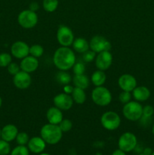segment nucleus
Wrapping results in <instances>:
<instances>
[{
  "mask_svg": "<svg viewBox=\"0 0 154 155\" xmlns=\"http://www.w3.org/2000/svg\"><path fill=\"white\" fill-rule=\"evenodd\" d=\"M75 62V54L69 47H59L53 54V63L59 71H69Z\"/></svg>",
  "mask_w": 154,
  "mask_h": 155,
  "instance_id": "nucleus-1",
  "label": "nucleus"
},
{
  "mask_svg": "<svg viewBox=\"0 0 154 155\" xmlns=\"http://www.w3.org/2000/svg\"><path fill=\"white\" fill-rule=\"evenodd\" d=\"M29 9L32 12H36L39 9V4L37 2H32L30 5H29Z\"/></svg>",
  "mask_w": 154,
  "mask_h": 155,
  "instance_id": "nucleus-37",
  "label": "nucleus"
},
{
  "mask_svg": "<svg viewBox=\"0 0 154 155\" xmlns=\"http://www.w3.org/2000/svg\"><path fill=\"white\" fill-rule=\"evenodd\" d=\"M57 41L60 46L69 47L72 45L74 39V34L72 30L66 25H60L57 30Z\"/></svg>",
  "mask_w": 154,
  "mask_h": 155,
  "instance_id": "nucleus-7",
  "label": "nucleus"
},
{
  "mask_svg": "<svg viewBox=\"0 0 154 155\" xmlns=\"http://www.w3.org/2000/svg\"><path fill=\"white\" fill-rule=\"evenodd\" d=\"M13 83L18 89H28L32 83V78L30 74L21 71L18 74H15L13 77Z\"/></svg>",
  "mask_w": 154,
  "mask_h": 155,
  "instance_id": "nucleus-13",
  "label": "nucleus"
},
{
  "mask_svg": "<svg viewBox=\"0 0 154 155\" xmlns=\"http://www.w3.org/2000/svg\"><path fill=\"white\" fill-rule=\"evenodd\" d=\"M53 103L55 107L61 110H68L73 105V100L70 95L62 92L56 95L53 98Z\"/></svg>",
  "mask_w": 154,
  "mask_h": 155,
  "instance_id": "nucleus-11",
  "label": "nucleus"
},
{
  "mask_svg": "<svg viewBox=\"0 0 154 155\" xmlns=\"http://www.w3.org/2000/svg\"><path fill=\"white\" fill-rule=\"evenodd\" d=\"M1 130H2V129L0 128V139H1Z\"/></svg>",
  "mask_w": 154,
  "mask_h": 155,
  "instance_id": "nucleus-44",
  "label": "nucleus"
},
{
  "mask_svg": "<svg viewBox=\"0 0 154 155\" xmlns=\"http://www.w3.org/2000/svg\"><path fill=\"white\" fill-rule=\"evenodd\" d=\"M118 85L122 91L131 92L137 86V80L133 75L125 74L121 75L118 80Z\"/></svg>",
  "mask_w": 154,
  "mask_h": 155,
  "instance_id": "nucleus-14",
  "label": "nucleus"
},
{
  "mask_svg": "<svg viewBox=\"0 0 154 155\" xmlns=\"http://www.w3.org/2000/svg\"><path fill=\"white\" fill-rule=\"evenodd\" d=\"M39 155H50V154H47V153H42V154H40Z\"/></svg>",
  "mask_w": 154,
  "mask_h": 155,
  "instance_id": "nucleus-43",
  "label": "nucleus"
},
{
  "mask_svg": "<svg viewBox=\"0 0 154 155\" xmlns=\"http://www.w3.org/2000/svg\"><path fill=\"white\" fill-rule=\"evenodd\" d=\"M137 155H144L143 154V153H140V154H137Z\"/></svg>",
  "mask_w": 154,
  "mask_h": 155,
  "instance_id": "nucleus-45",
  "label": "nucleus"
},
{
  "mask_svg": "<svg viewBox=\"0 0 154 155\" xmlns=\"http://www.w3.org/2000/svg\"><path fill=\"white\" fill-rule=\"evenodd\" d=\"M58 126L63 133H68L72 128V123L69 119H63Z\"/></svg>",
  "mask_w": 154,
  "mask_h": 155,
  "instance_id": "nucleus-31",
  "label": "nucleus"
},
{
  "mask_svg": "<svg viewBox=\"0 0 154 155\" xmlns=\"http://www.w3.org/2000/svg\"><path fill=\"white\" fill-rule=\"evenodd\" d=\"M137 145V139L135 135L130 132H126L121 135L118 141V146L119 149L126 152L134 150Z\"/></svg>",
  "mask_w": 154,
  "mask_h": 155,
  "instance_id": "nucleus-8",
  "label": "nucleus"
},
{
  "mask_svg": "<svg viewBox=\"0 0 154 155\" xmlns=\"http://www.w3.org/2000/svg\"><path fill=\"white\" fill-rule=\"evenodd\" d=\"M11 151V146L8 142L0 139V155H8Z\"/></svg>",
  "mask_w": 154,
  "mask_h": 155,
  "instance_id": "nucleus-33",
  "label": "nucleus"
},
{
  "mask_svg": "<svg viewBox=\"0 0 154 155\" xmlns=\"http://www.w3.org/2000/svg\"><path fill=\"white\" fill-rule=\"evenodd\" d=\"M101 124L105 130L113 131L120 127L121 118L116 112L108 110L101 115Z\"/></svg>",
  "mask_w": 154,
  "mask_h": 155,
  "instance_id": "nucleus-5",
  "label": "nucleus"
},
{
  "mask_svg": "<svg viewBox=\"0 0 154 155\" xmlns=\"http://www.w3.org/2000/svg\"><path fill=\"white\" fill-rule=\"evenodd\" d=\"M40 136L48 145H56L61 140L63 132L58 125L48 123L41 128Z\"/></svg>",
  "mask_w": 154,
  "mask_h": 155,
  "instance_id": "nucleus-2",
  "label": "nucleus"
},
{
  "mask_svg": "<svg viewBox=\"0 0 154 155\" xmlns=\"http://www.w3.org/2000/svg\"><path fill=\"white\" fill-rule=\"evenodd\" d=\"M39 62L38 58L30 55V54L21 59V61L20 63L21 71H25L29 74H31V73L36 71L39 68Z\"/></svg>",
  "mask_w": 154,
  "mask_h": 155,
  "instance_id": "nucleus-15",
  "label": "nucleus"
},
{
  "mask_svg": "<svg viewBox=\"0 0 154 155\" xmlns=\"http://www.w3.org/2000/svg\"><path fill=\"white\" fill-rule=\"evenodd\" d=\"M63 92L66 94H68V95H70L72 94V91H73L74 87L72 86H71L70 84H67V85H65L63 86Z\"/></svg>",
  "mask_w": 154,
  "mask_h": 155,
  "instance_id": "nucleus-38",
  "label": "nucleus"
},
{
  "mask_svg": "<svg viewBox=\"0 0 154 155\" xmlns=\"http://www.w3.org/2000/svg\"><path fill=\"white\" fill-rule=\"evenodd\" d=\"M96 55L97 53H95V51H92V50L89 49L82 54L83 61H84L85 62H87V63L91 62L95 60V58H96Z\"/></svg>",
  "mask_w": 154,
  "mask_h": 155,
  "instance_id": "nucleus-35",
  "label": "nucleus"
},
{
  "mask_svg": "<svg viewBox=\"0 0 154 155\" xmlns=\"http://www.w3.org/2000/svg\"><path fill=\"white\" fill-rule=\"evenodd\" d=\"M95 65L98 70L105 71L111 67L113 58L110 51H104L98 53L95 58Z\"/></svg>",
  "mask_w": 154,
  "mask_h": 155,
  "instance_id": "nucleus-10",
  "label": "nucleus"
},
{
  "mask_svg": "<svg viewBox=\"0 0 154 155\" xmlns=\"http://www.w3.org/2000/svg\"><path fill=\"white\" fill-rule=\"evenodd\" d=\"M151 155H154V151H152V154Z\"/></svg>",
  "mask_w": 154,
  "mask_h": 155,
  "instance_id": "nucleus-46",
  "label": "nucleus"
},
{
  "mask_svg": "<svg viewBox=\"0 0 154 155\" xmlns=\"http://www.w3.org/2000/svg\"><path fill=\"white\" fill-rule=\"evenodd\" d=\"M91 100L96 105L105 107L112 101V94L104 86H96L91 92Z\"/></svg>",
  "mask_w": 154,
  "mask_h": 155,
  "instance_id": "nucleus-4",
  "label": "nucleus"
},
{
  "mask_svg": "<svg viewBox=\"0 0 154 155\" xmlns=\"http://www.w3.org/2000/svg\"><path fill=\"white\" fill-rule=\"evenodd\" d=\"M131 97H132L131 92L122 91V92L119 95V100L121 103L125 104L126 103L129 102L130 101H131Z\"/></svg>",
  "mask_w": 154,
  "mask_h": 155,
  "instance_id": "nucleus-34",
  "label": "nucleus"
},
{
  "mask_svg": "<svg viewBox=\"0 0 154 155\" xmlns=\"http://www.w3.org/2000/svg\"><path fill=\"white\" fill-rule=\"evenodd\" d=\"M106 81H107V75L103 71L97 70L91 76V82L95 86H104Z\"/></svg>",
  "mask_w": 154,
  "mask_h": 155,
  "instance_id": "nucleus-22",
  "label": "nucleus"
},
{
  "mask_svg": "<svg viewBox=\"0 0 154 155\" xmlns=\"http://www.w3.org/2000/svg\"><path fill=\"white\" fill-rule=\"evenodd\" d=\"M11 54L18 59H23L30 54V46L24 41H16L11 46Z\"/></svg>",
  "mask_w": 154,
  "mask_h": 155,
  "instance_id": "nucleus-12",
  "label": "nucleus"
},
{
  "mask_svg": "<svg viewBox=\"0 0 154 155\" xmlns=\"http://www.w3.org/2000/svg\"><path fill=\"white\" fill-rule=\"evenodd\" d=\"M142 153L144 155H151L152 153V151L150 148H145L143 150V151H142Z\"/></svg>",
  "mask_w": 154,
  "mask_h": 155,
  "instance_id": "nucleus-39",
  "label": "nucleus"
},
{
  "mask_svg": "<svg viewBox=\"0 0 154 155\" xmlns=\"http://www.w3.org/2000/svg\"><path fill=\"white\" fill-rule=\"evenodd\" d=\"M111 47L110 41L101 35L93 36L89 41V48L97 54L104 51H110Z\"/></svg>",
  "mask_w": 154,
  "mask_h": 155,
  "instance_id": "nucleus-9",
  "label": "nucleus"
},
{
  "mask_svg": "<svg viewBox=\"0 0 154 155\" xmlns=\"http://www.w3.org/2000/svg\"><path fill=\"white\" fill-rule=\"evenodd\" d=\"M2 98L0 97V107H2Z\"/></svg>",
  "mask_w": 154,
  "mask_h": 155,
  "instance_id": "nucleus-41",
  "label": "nucleus"
},
{
  "mask_svg": "<svg viewBox=\"0 0 154 155\" xmlns=\"http://www.w3.org/2000/svg\"><path fill=\"white\" fill-rule=\"evenodd\" d=\"M45 146H46V142L42 139L41 136L40 137L35 136L31 138L27 144L29 151L35 154H41L45 150Z\"/></svg>",
  "mask_w": 154,
  "mask_h": 155,
  "instance_id": "nucleus-16",
  "label": "nucleus"
},
{
  "mask_svg": "<svg viewBox=\"0 0 154 155\" xmlns=\"http://www.w3.org/2000/svg\"><path fill=\"white\" fill-rule=\"evenodd\" d=\"M143 114V106L140 102L137 101H130L124 104L122 108V114L124 117L129 121H139Z\"/></svg>",
  "mask_w": 154,
  "mask_h": 155,
  "instance_id": "nucleus-3",
  "label": "nucleus"
},
{
  "mask_svg": "<svg viewBox=\"0 0 154 155\" xmlns=\"http://www.w3.org/2000/svg\"><path fill=\"white\" fill-rule=\"evenodd\" d=\"M71 97H72L74 103L77 104H82L86 101V93L84 89L75 87V86H74V89L71 94Z\"/></svg>",
  "mask_w": 154,
  "mask_h": 155,
  "instance_id": "nucleus-23",
  "label": "nucleus"
},
{
  "mask_svg": "<svg viewBox=\"0 0 154 155\" xmlns=\"http://www.w3.org/2000/svg\"><path fill=\"white\" fill-rule=\"evenodd\" d=\"M132 97L134 100L138 102H143L148 100L150 97V91L147 87L143 86H136L134 90L131 92Z\"/></svg>",
  "mask_w": 154,
  "mask_h": 155,
  "instance_id": "nucleus-19",
  "label": "nucleus"
},
{
  "mask_svg": "<svg viewBox=\"0 0 154 155\" xmlns=\"http://www.w3.org/2000/svg\"><path fill=\"white\" fill-rule=\"evenodd\" d=\"M15 140H16L18 145H26L28 144L30 137L26 132H21V133H18Z\"/></svg>",
  "mask_w": 154,
  "mask_h": 155,
  "instance_id": "nucleus-28",
  "label": "nucleus"
},
{
  "mask_svg": "<svg viewBox=\"0 0 154 155\" xmlns=\"http://www.w3.org/2000/svg\"><path fill=\"white\" fill-rule=\"evenodd\" d=\"M44 54V48L41 45L35 44L30 46V54L33 57L39 58L42 57Z\"/></svg>",
  "mask_w": 154,
  "mask_h": 155,
  "instance_id": "nucleus-27",
  "label": "nucleus"
},
{
  "mask_svg": "<svg viewBox=\"0 0 154 155\" xmlns=\"http://www.w3.org/2000/svg\"><path fill=\"white\" fill-rule=\"evenodd\" d=\"M72 77H71L70 74L65 71H60L56 74L55 76L56 81L63 86L69 84L72 81Z\"/></svg>",
  "mask_w": 154,
  "mask_h": 155,
  "instance_id": "nucleus-25",
  "label": "nucleus"
},
{
  "mask_svg": "<svg viewBox=\"0 0 154 155\" xmlns=\"http://www.w3.org/2000/svg\"><path fill=\"white\" fill-rule=\"evenodd\" d=\"M30 151L25 145H18L11 152V155H29Z\"/></svg>",
  "mask_w": 154,
  "mask_h": 155,
  "instance_id": "nucleus-30",
  "label": "nucleus"
},
{
  "mask_svg": "<svg viewBox=\"0 0 154 155\" xmlns=\"http://www.w3.org/2000/svg\"><path fill=\"white\" fill-rule=\"evenodd\" d=\"M152 134L154 135V124L152 125Z\"/></svg>",
  "mask_w": 154,
  "mask_h": 155,
  "instance_id": "nucleus-42",
  "label": "nucleus"
},
{
  "mask_svg": "<svg viewBox=\"0 0 154 155\" xmlns=\"http://www.w3.org/2000/svg\"><path fill=\"white\" fill-rule=\"evenodd\" d=\"M72 71H73L74 75H79V74H85V65L83 62L77 61L72 67Z\"/></svg>",
  "mask_w": 154,
  "mask_h": 155,
  "instance_id": "nucleus-32",
  "label": "nucleus"
},
{
  "mask_svg": "<svg viewBox=\"0 0 154 155\" xmlns=\"http://www.w3.org/2000/svg\"><path fill=\"white\" fill-rule=\"evenodd\" d=\"M38 15L36 12L26 9L20 12L18 16V22L21 27L24 29H32L38 24Z\"/></svg>",
  "mask_w": 154,
  "mask_h": 155,
  "instance_id": "nucleus-6",
  "label": "nucleus"
},
{
  "mask_svg": "<svg viewBox=\"0 0 154 155\" xmlns=\"http://www.w3.org/2000/svg\"><path fill=\"white\" fill-rule=\"evenodd\" d=\"M19 133L18 129L14 124H7L1 130V139L6 142H12L17 137Z\"/></svg>",
  "mask_w": 154,
  "mask_h": 155,
  "instance_id": "nucleus-17",
  "label": "nucleus"
},
{
  "mask_svg": "<svg viewBox=\"0 0 154 155\" xmlns=\"http://www.w3.org/2000/svg\"><path fill=\"white\" fill-rule=\"evenodd\" d=\"M154 114V108L151 105H145L143 107V114H142V117L139 121L142 125H147L151 120L152 115Z\"/></svg>",
  "mask_w": 154,
  "mask_h": 155,
  "instance_id": "nucleus-24",
  "label": "nucleus"
},
{
  "mask_svg": "<svg viewBox=\"0 0 154 155\" xmlns=\"http://www.w3.org/2000/svg\"><path fill=\"white\" fill-rule=\"evenodd\" d=\"M112 155H126V154H125V151H122L121 149H117L116 150V151H114L113 152V154H112Z\"/></svg>",
  "mask_w": 154,
  "mask_h": 155,
  "instance_id": "nucleus-40",
  "label": "nucleus"
},
{
  "mask_svg": "<svg viewBox=\"0 0 154 155\" xmlns=\"http://www.w3.org/2000/svg\"><path fill=\"white\" fill-rule=\"evenodd\" d=\"M7 69L8 72L12 76H14L15 74H17L18 72H20V71H21L20 65L18 64L17 63H14V62H11V63L7 67Z\"/></svg>",
  "mask_w": 154,
  "mask_h": 155,
  "instance_id": "nucleus-36",
  "label": "nucleus"
},
{
  "mask_svg": "<svg viewBox=\"0 0 154 155\" xmlns=\"http://www.w3.org/2000/svg\"><path fill=\"white\" fill-rule=\"evenodd\" d=\"M12 62V57L8 53H1L0 54V67L7 68Z\"/></svg>",
  "mask_w": 154,
  "mask_h": 155,
  "instance_id": "nucleus-29",
  "label": "nucleus"
},
{
  "mask_svg": "<svg viewBox=\"0 0 154 155\" xmlns=\"http://www.w3.org/2000/svg\"><path fill=\"white\" fill-rule=\"evenodd\" d=\"M59 5L58 0H43L42 7L46 12H54L57 10Z\"/></svg>",
  "mask_w": 154,
  "mask_h": 155,
  "instance_id": "nucleus-26",
  "label": "nucleus"
},
{
  "mask_svg": "<svg viewBox=\"0 0 154 155\" xmlns=\"http://www.w3.org/2000/svg\"><path fill=\"white\" fill-rule=\"evenodd\" d=\"M46 118L49 124L58 125L63 119L62 110L55 106L49 107L46 112Z\"/></svg>",
  "mask_w": 154,
  "mask_h": 155,
  "instance_id": "nucleus-18",
  "label": "nucleus"
},
{
  "mask_svg": "<svg viewBox=\"0 0 154 155\" xmlns=\"http://www.w3.org/2000/svg\"><path fill=\"white\" fill-rule=\"evenodd\" d=\"M72 83L74 86L77 88H80L82 89H87L90 84V80L87 75L85 74H79V75H74L72 79Z\"/></svg>",
  "mask_w": 154,
  "mask_h": 155,
  "instance_id": "nucleus-21",
  "label": "nucleus"
},
{
  "mask_svg": "<svg viewBox=\"0 0 154 155\" xmlns=\"http://www.w3.org/2000/svg\"><path fill=\"white\" fill-rule=\"evenodd\" d=\"M72 45L74 51L77 53H79V54H83L88 50L90 49L89 42L85 38L82 37H79L74 39Z\"/></svg>",
  "mask_w": 154,
  "mask_h": 155,
  "instance_id": "nucleus-20",
  "label": "nucleus"
}]
</instances>
